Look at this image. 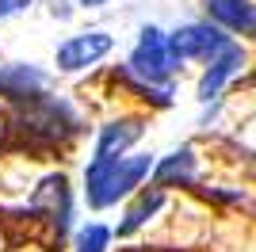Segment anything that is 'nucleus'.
<instances>
[{
	"label": "nucleus",
	"mask_w": 256,
	"mask_h": 252,
	"mask_svg": "<svg viewBox=\"0 0 256 252\" xmlns=\"http://www.w3.org/2000/svg\"><path fill=\"white\" fill-rule=\"evenodd\" d=\"M153 157H92L84 172V195H88V206L92 210H104V206H115L122 195L138 188L142 180L150 176Z\"/></svg>",
	"instance_id": "obj_1"
},
{
	"label": "nucleus",
	"mask_w": 256,
	"mask_h": 252,
	"mask_svg": "<svg viewBox=\"0 0 256 252\" xmlns=\"http://www.w3.org/2000/svg\"><path fill=\"white\" fill-rule=\"evenodd\" d=\"M164 46H168L172 69H180V62H192V58L214 62V58L230 46V38H226L218 27H210V23H188V27H180V31L164 34Z\"/></svg>",
	"instance_id": "obj_2"
},
{
	"label": "nucleus",
	"mask_w": 256,
	"mask_h": 252,
	"mask_svg": "<svg viewBox=\"0 0 256 252\" xmlns=\"http://www.w3.org/2000/svg\"><path fill=\"white\" fill-rule=\"evenodd\" d=\"M126 73L138 76L142 88H157L172 76V62H168V46H164V31L157 27H142V38L134 46V54L126 58Z\"/></svg>",
	"instance_id": "obj_3"
},
{
	"label": "nucleus",
	"mask_w": 256,
	"mask_h": 252,
	"mask_svg": "<svg viewBox=\"0 0 256 252\" xmlns=\"http://www.w3.org/2000/svg\"><path fill=\"white\" fill-rule=\"evenodd\" d=\"M115 38L107 31H88V34H73L58 46V69L62 73H76V69H88L96 65L104 54H111Z\"/></svg>",
	"instance_id": "obj_4"
},
{
	"label": "nucleus",
	"mask_w": 256,
	"mask_h": 252,
	"mask_svg": "<svg viewBox=\"0 0 256 252\" xmlns=\"http://www.w3.org/2000/svg\"><path fill=\"white\" fill-rule=\"evenodd\" d=\"M138 138H142V122H138V118H115V122H107L104 130H100V138H96V157L118 160L130 146H134V142H138Z\"/></svg>",
	"instance_id": "obj_5"
},
{
	"label": "nucleus",
	"mask_w": 256,
	"mask_h": 252,
	"mask_svg": "<svg viewBox=\"0 0 256 252\" xmlns=\"http://www.w3.org/2000/svg\"><path fill=\"white\" fill-rule=\"evenodd\" d=\"M237 69H241V46H234V42H230V46H226V50L218 54L210 65H206L203 80H199V100H203V104H210L214 96L222 92V84L230 80Z\"/></svg>",
	"instance_id": "obj_6"
},
{
	"label": "nucleus",
	"mask_w": 256,
	"mask_h": 252,
	"mask_svg": "<svg viewBox=\"0 0 256 252\" xmlns=\"http://www.w3.org/2000/svg\"><path fill=\"white\" fill-rule=\"evenodd\" d=\"M206 12L214 23H222L230 31L256 34V8L248 0H206Z\"/></svg>",
	"instance_id": "obj_7"
},
{
	"label": "nucleus",
	"mask_w": 256,
	"mask_h": 252,
	"mask_svg": "<svg viewBox=\"0 0 256 252\" xmlns=\"http://www.w3.org/2000/svg\"><path fill=\"white\" fill-rule=\"evenodd\" d=\"M192 172H195V153H192V146H184L153 168V188L160 191V188H172V184H188Z\"/></svg>",
	"instance_id": "obj_8"
},
{
	"label": "nucleus",
	"mask_w": 256,
	"mask_h": 252,
	"mask_svg": "<svg viewBox=\"0 0 256 252\" xmlns=\"http://www.w3.org/2000/svg\"><path fill=\"white\" fill-rule=\"evenodd\" d=\"M164 206V191H157V188H150V191H142L138 195V202H134V206L126 210V218L118 222V237H130V233H138L142 226H146V222L153 218V214H157V210Z\"/></svg>",
	"instance_id": "obj_9"
},
{
	"label": "nucleus",
	"mask_w": 256,
	"mask_h": 252,
	"mask_svg": "<svg viewBox=\"0 0 256 252\" xmlns=\"http://www.w3.org/2000/svg\"><path fill=\"white\" fill-rule=\"evenodd\" d=\"M42 84V73L38 69H31V65H8V69H0V92L16 96V100H23V96H34V88Z\"/></svg>",
	"instance_id": "obj_10"
},
{
	"label": "nucleus",
	"mask_w": 256,
	"mask_h": 252,
	"mask_svg": "<svg viewBox=\"0 0 256 252\" xmlns=\"http://www.w3.org/2000/svg\"><path fill=\"white\" fill-rule=\"evenodd\" d=\"M107 241H111V230L100 226V222H92V226H84V230L76 233V252H104Z\"/></svg>",
	"instance_id": "obj_11"
},
{
	"label": "nucleus",
	"mask_w": 256,
	"mask_h": 252,
	"mask_svg": "<svg viewBox=\"0 0 256 252\" xmlns=\"http://www.w3.org/2000/svg\"><path fill=\"white\" fill-rule=\"evenodd\" d=\"M31 4V0H0V20H8V16H16V12H23Z\"/></svg>",
	"instance_id": "obj_12"
},
{
	"label": "nucleus",
	"mask_w": 256,
	"mask_h": 252,
	"mask_svg": "<svg viewBox=\"0 0 256 252\" xmlns=\"http://www.w3.org/2000/svg\"><path fill=\"white\" fill-rule=\"evenodd\" d=\"M76 4H84V8H100V4H107V0H76Z\"/></svg>",
	"instance_id": "obj_13"
}]
</instances>
